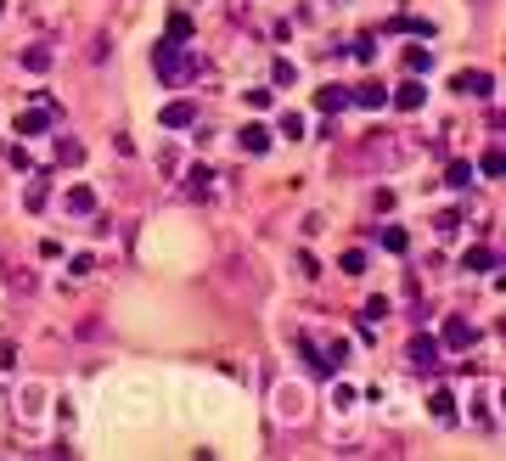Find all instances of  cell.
<instances>
[{"label":"cell","mask_w":506,"mask_h":461,"mask_svg":"<svg viewBox=\"0 0 506 461\" xmlns=\"http://www.w3.org/2000/svg\"><path fill=\"white\" fill-rule=\"evenodd\" d=\"M315 101H321V113H343V107H349V90H343V84H326Z\"/></svg>","instance_id":"7a4b0ae2"},{"label":"cell","mask_w":506,"mask_h":461,"mask_svg":"<svg viewBox=\"0 0 506 461\" xmlns=\"http://www.w3.org/2000/svg\"><path fill=\"white\" fill-rule=\"evenodd\" d=\"M186 34H192V23H186V17L175 11V17H169V40H186Z\"/></svg>","instance_id":"2e32d148"},{"label":"cell","mask_w":506,"mask_h":461,"mask_svg":"<svg viewBox=\"0 0 506 461\" xmlns=\"http://www.w3.org/2000/svg\"><path fill=\"white\" fill-rule=\"evenodd\" d=\"M444 180H450V186H467V180H473V169H467V163H450V174H444Z\"/></svg>","instance_id":"e0dca14e"},{"label":"cell","mask_w":506,"mask_h":461,"mask_svg":"<svg viewBox=\"0 0 506 461\" xmlns=\"http://www.w3.org/2000/svg\"><path fill=\"white\" fill-rule=\"evenodd\" d=\"M349 101H361V107H383V84H377V79H365V84L355 90V96H349Z\"/></svg>","instance_id":"30bf717a"},{"label":"cell","mask_w":506,"mask_h":461,"mask_svg":"<svg viewBox=\"0 0 506 461\" xmlns=\"http://www.w3.org/2000/svg\"><path fill=\"white\" fill-rule=\"evenodd\" d=\"M23 68H34V74H45V68H51V51H45V45H34V51H23Z\"/></svg>","instance_id":"8fae6325"},{"label":"cell","mask_w":506,"mask_h":461,"mask_svg":"<svg viewBox=\"0 0 506 461\" xmlns=\"http://www.w3.org/2000/svg\"><path fill=\"white\" fill-rule=\"evenodd\" d=\"M434 416H444V422H450V416H456V399H450V394H444V388H439V394H434Z\"/></svg>","instance_id":"9a60e30c"},{"label":"cell","mask_w":506,"mask_h":461,"mask_svg":"<svg viewBox=\"0 0 506 461\" xmlns=\"http://www.w3.org/2000/svg\"><path fill=\"white\" fill-rule=\"evenodd\" d=\"M394 107H405V113H411V107H422V84H417V79H411V84H405V90H400V96H394Z\"/></svg>","instance_id":"7c38bea8"},{"label":"cell","mask_w":506,"mask_h":461,"mask_svg":"<svg viewBox=\"0 0 506 461\" xmlns=\"http://www.w3.org/2000/svg\"><path fill=\"white\" fill-rule=\"evenodd\" d=\"M192 118H197V107H192V101H175V107H163V124H169V130H186Z\"/></svg>","instance_id":"3957f363"},{"label":"cell","mask_w":506,"mask_h":461,"mask_svg":"<svg viewBox=\"0 0 506 461\" xmlns=\"http://www.w3.org/2000/svg\"><path fill=\"white\" fill-rule=\"evenodd\" d=\"M45 124H51V113H45V107H28V113H17V130H23V135H40Z\"/></svg>","instance_id":"277c9868"},{"label":"cell","mask_w":506,"mask_h":461,"mask_svg":"<svg viewBox=\"0 0 506 461\" xmlns=\"http://www.w3.org/2000/svg\"><path fill=\"white\" fill-rule=\"evenodd\" d=\"M282 135H292V141L304 135V118H298V113H287V118H282Z\"/></svg>","instance_id":"ffe728a7"},{"label":"cell","mask_w":506,"mask_h":461,"mask_svg":"<svg viewBox=\"0 0 506 461\" xmlns=\"http://www.w3.org/2000/svg\"><path fill=\"white\" fill-rule=\"evenodd\" d=\"M68 209H73V214H90V209H96V191H90V186H73V191H68Z\"/></svg>","instance_id":"9c48e42d"},{"label":"cell","mask_w":506,"mask_h":461,"mask_svg":"<svg viewBox=\"0 0 506 461\" xmlns=\"http://www.w3.org/2000/svg\"><path fill=\"white\" fill-rule=\"evenodd\" d=\"M467 270H495V253H490V248H473V253H467Z\"/></svg>","instance_id":"4fadbf2b"},{"label":"cell","mask_w":506,"mask_h":461,"mask_svg":"<svg viewBox=\"0 0 506 461\" xmlns=\"http://www.w3.org/2000/svg\"><path fill=\"white\" fill-rule=\"evenodd\" d=\"M242 147H248V152H265V147H270V130H265V124H248V130H242Z\"/></svg>","instance_id":"ba28073f"},{"label":"cell","mask_w":506,"mask_h":461,"mask_svg":"<svg viewBox=\"0 0 506 461\" xmlns=\"http://www.w3.org/2000/svg\"><path fill=\"white\" fill-rule=\"evenodd\" d=\"M152 62H158V79H163V84H186V79L197 74V62H186V51H180V40H163Z\"/></svg>","instance_id":"6da1fadb"},{"label":"cell","mask_w":506,"mask_h":461,"mask_svg":"<svg viewBox=\"0 0 506 461\" xmlns=\"http://www.w3.org/2000/svg\"><path fill=\"white\" fill-rule=\"evenodd\" d=\"M473 338H478V332H473L467 321H450V326H444V343H450V349H467Z\"/></svg>","instance_id":"5b68a950"},{"label":"cell","mask_w":506,"mask_h":461,"mask_svg":"<svg viewBox=\"0 0 506 461\" xmlns=\"http://www.w3.org/2000/svg\"><path fill=\"white\" fill-rule=\"evenodd\" d=\"M383 248H394V253H400V248H405V230L388 226V230H383Z\"/></svg>","instance_id":"d6986e66"},{"label":"cell","mask_w":506,"mask_h":461,"mask_svg":"<svg viewBox=\"0 0 506 461\" xmlns=\"http://www.w3.org/2000/svg\"><path fill=\"white\" fill-rule=\"evenodd\" d=\"M57 157H62V163H79V157H84V147H79V141H62V147H57Z\"/></svg>","instance_id":"ac0fdd59"},{"label":"cell","mask_w":506,"mask_h":461,"mask_svg":"<svg viewBox=\"0 0 506 461\" xmlns=\"http://www.w3.org/2000/svg\"><path fill=\"white\" fill-rule=\"evenodd\" d=\"M411 360H417V366H434V360H439V343H434V338H411Z\"/></svg>","instance_id":"8992f818"},{"label":"cell","mask_w":506,"mask_h":461,"mask_svg":"<svg viewBox=\"0 0 506 461\" xmlns=\"http://www.w3.org/2000/svg\"><path fill=\"white\" fill-rule=\"evenodd\" d=\"M428 62H434V57H428V51H422V45H411V51H405V68H411V74H422V68H428Z\"/></svg>","instance_id":"5bb4252c"},{"label":"cell","mask_w":506,"mask_h":461,"mask_svg":"<svg viewBox=\"0 0 506 461\" xmlns=\"http://www.w3.org/2000/svg\"><path fill=\"white\" fill-rule=\"evenodd\" d=\"M456 90H473V96H490V90H495V79H490V74H461V79H456Z\"/></svg>","instance_id":"52a82bcc"}]
</instances>
